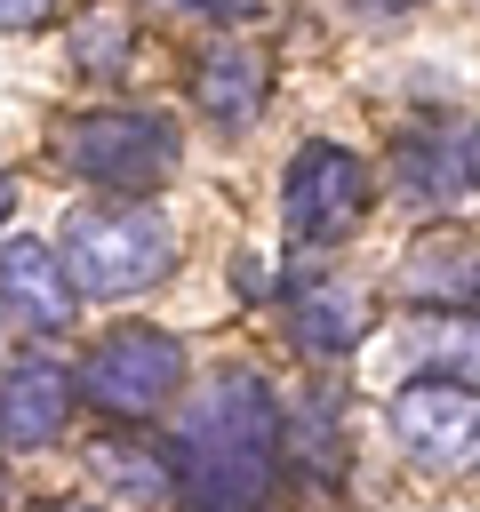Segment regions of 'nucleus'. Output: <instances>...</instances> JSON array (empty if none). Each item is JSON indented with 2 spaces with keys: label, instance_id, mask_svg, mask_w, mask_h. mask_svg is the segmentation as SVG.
Here are the masks:
<instances>
[{
  "label": "nucleus",
  "instance_id": "obj_1",
  "mask_svg": "<svg viewBox=\"0 0 480 512\" xmlns=\"http://www.w3.org/2000/svg\"><path fill=\"white\" fill-rule=\"evenodd\" d=\"M176 448H184L176 496H184L192 512H264V504H272V456H280L272 384L248 376V368L200 384Z\"/></svg>",
  "mask_w": 480,
  "mask_h": 512
},
{
  "label": "nucleus",
  "instance_id": "obj_2",
  "mask_svg": "<svg viewBox=\"0 0 480 512\" xmlns=\"http://www.w3.org/2000/svg\"><path fill=\"white\" fill-rule=\"evenodd\" d=\"M64 272L80 296H144L176 272V232L152 200H112V208H72L64 216Z\"/></svg>",
  "mask_w": 480,
  "mask_h": 512
},
{
  "label": "nucleus",
  "instance_id": "obj_3",
  "mask_svg": "<svg viewBox=\"0 0 480 512\" xmlns=\"http://www.w3.org/2000/svg\"><path fill=\"white\" fill-rule=\"evenodd\" d=\"M56 168L80 184H112V192H152L176 168V128L160 112H80L56 128Z\"/></svg>",
  "mask_w": 480,
  "mask_h": 512
},
{
  "label": "nucleus",
  "instance_id": "obj_4",
  "mask_svg": "<svg viewBox=\"0 0 480 512\" xmlns=\"http://www.w3.org/2000/svg\"><path fill=\"white\" fill-rule=\"evenodd\" d=\"M80 400L104 408V416H160L184 384V344L160 336V328H112L104 344H88V360L72 368Z\"/></svg>",
  "mask_w": 480,
  "mask_h": 512
},
{
  "label": "nucleus",
  "instance_id": "obj_5",
  "mask_svg": "<svg viewBox=\"0 0 480 512\" xmlns=\"http://www.w3.org/2000/svg\"><path fill=\"white\" fill-rule=\"evenodd\" d=\"M368 200H376V176H368L360 152H344V144H296L288 184H280L288 240H304V248H336V240L360 232Z\"/></svg>",
  "mask_w": 480,
  "mask_h": 512
},
{
  "label": "nucleus",
  "instance_id": "obj_6",
  "mask_svg": "<svg viewBox=\"0 0 480 512\" xmlns=\"http://www.w3.org/2000/svg\"><path fill=\"white\" fill-rule=\"evenodd\" d=\"M392 440L424 464V472H464L480 456V392L448 384V376H416L392 392Z\"/></svg>",
  "mask_w": 480,
  "mask_h": 512
},
{
  "label": "nucleus",
  "instance_id": "obj_7",
  "mask_svg": "<svg viewBox=\"0 0 480 512\" xmlns=\"http://www.w3.org/2000/svg\"><path fill=\"white\" fill-rule=\"evenodd\" d=\"M384 176H392V200L400 208H448L472 192V128L456 136L448 120H416L392 136L384 152Z\"/></svg>",
  "mask_w": 480,
  "mask_h": 512
},
{
  "label": "nucleus",
  "instance_id": "obj_8",
  "mask_svg": "<svg viewBox=\"0 0 480 512\" xmlns=\"http://www.w3.org/2000/svg\"><path fill=\"white\" fill-rule=\"evenodd\" d=\"M72 272H64V256L48 248V240H0V304L24 320V328H64L72 320Z\"/></svg>",
  "mask_w": 480,
  "mask_h": 512
},
{
  "label": "nucleus",
  "instance_id": "obj_9",
  "mask_svg": "<svg viewBox=\"0 0 480 512\" xmlns=\"http://www.w3.org/2000/svg\"><path fill=\"white\" fill-rule=\"evenodd\" d=\"M400 296L432 312H480V240L464 232H424L400 256Z\"/></svg>",
  "mask_w": 480,
  "mask_h": 512
},
{
  "label": "nucleus",
  "instance_id": "obj_10",
  "mask_svg": "<svg viewBox=\"0 0 480 512\" xmlns=\"http://www.w3.org/2000/svg\"><path fill=\"white\" fill-rule=\"evenodd\" d=\"M72 376L64 368H48V360H24V368H8L0 376V440L8 448H48L56 432H64V416H72Z\"/></svg>",
  "mask_w": 480,
  "mask_h": 512
},
{
  "label": "nucleus",
  "instance_id": "obj_11",
  "mask_svg": "<svg viewBox=\"0 0 480 512\" xmlns=\"http://www.w3.org/2000/svg\"><path fill=\"white\" fill-rule=\"evenodd\" d=\"M192 104H200L216 128H248V120H256V104H264V56H256V48H240V40L208 48V56H200V72H192Z\"/></svg>",
  "mask_w": 480,
  "mask_h": 512
},
{
  "label": "nucleus",
  "instance_id": "obj_12",
  "mask_svg": "<svg viewBox=\"0 0 480 512\" xmlns=\"http://www.w3.org/2000/svg\"><path fill=\"white\" fill-rule=\"evenodd\" d=\"M288 320H296V344L304 352H352L360 336H368V304H360V288H344V280H304L296 296H288Z\"/></svg>",
  "mask_w": 480,
  "mask_h": 512
},
{
  "label": "nucleus",
  "instance_id": "obj_13",
  "mask_svg": "<svg viewBox=\"0 0 480 512\" xmlns=\"http://www.w3.org/2000/svg\"><path fill=\"white\" fill-rule=\"evenodd\" d=\"M88 472L128 504V512H168L176 504V472L160 464V448H128V440H96Z\"/></svg>",
  "mask_w": 480,
  "mask_h": 512
},
{
  "label": "nucleus",
  "instance_id": "obj_14",
  "mask_svg": "<svg viewBox=\"0 0 480 512\" xmlns=\"http://www.w3.org/2000/svg\"><path fill=\"white\" fill-rule=\"evenodd\" d=\"M416 368L424 376H448L464 392H480V312H448V320H424L416 328Z\"/></svg>",
  "mask_w": 480,
  "mask_h": 512
},
{
  "label": "nucleus",
  "instance_id": "obj_15",
  "mask_svg": "<svg viewBox=\"0 0 480 512\" xmlns=\"http://www.w3.org/2000/svg\"><path fill=\"white\" fill-rule=\"evenodd\" d=\"M128 48H136V32H128L120 8H96V16L72 24V56H80V72H96V80L128 72Z\"/></svg>",
  "mask_w": 480,
  "mask_h": 512
},
{
  "label": "nucleus",
  "instance_id": "obj_16",
  "mask_svg": "<svg viewBox=\"0 0 480 512\" xmlns=\"http://www.w3.org/2000/svg\"><path fill=\"white\" fill-rule=\"evenodd\" d=\"M232 288H240V296H272V256L240 248V256H232Z\"/></svg>",
  "mask_w": 480,
  "mask_h": 512
},
{
  "label": "nucleus",
  "instance_id": "obj_17",
  "mask_svg": "<svg viewBox=\"0 0 480 512\" xmlns=\"http://www.w3.org/2000/svg\"><path fill=\"white\" fill-rule=\"evenodd\" d=\"M48 16V0H0V24L8 32H24V24H40Z\"/></svg>",
  "mask_w": 480,
  "mask_h": 512
},
{
  "label": "nucleus",
  "instance_id": "obj_18",
  "mask_svg": "<svg viewBox=\"0 0 480 512\" xmlns=\"http://www.w3.org/2000/svg\"><path fill=\"white\" fill-rule=\"evenodd\" d=\"M344 8H352V16H408L416 0H344Z\"/></svg>",
  "mask_w": 480,
  "mask_h": 512
},
{
  "label": "nucleus",
  "instance_id": "obj_19",
  "mask_svg": "<svg viewBox=\"0 0 480 512\" xmlns=\"http://www.w3.org/2000/svg\"><path fill=\"white\" fill-rule=\"evenodd\" d=\"M176 8H208V16H248L256 0H176Z\"/></svg>",
  "mask_w": 480,
  "mask_h": 512
},
{
  "label": "nucleus",
  "instance_id": "obj_20",
  "mask_svg": "<svg viewBox=\"0 0 480 512\" xmlns=\"http://www.w3.org/2000/svg\"><path fill=\"white\" fill-rule=\"evenodd\" d=\"M8 208H16V184H8V176H0V224H8Z\"/></svg>",
  "mask_w": 480,
  "mask_h": 512
},
{
  "label": "nucleus",
  "instance_id": "obj_21",
  "mask_svg": "<svg viewBox=\"0 0 480 512\" xmlns=\"http://www.w3.org/2000/svg\"><path fill=\"white\" fill-rule=\"evenodd\" d=\"M472 192H480V128H472Z\"/></svg>",
  "mask_w": 480,
  "mask_h": 512
}]
</instances>
